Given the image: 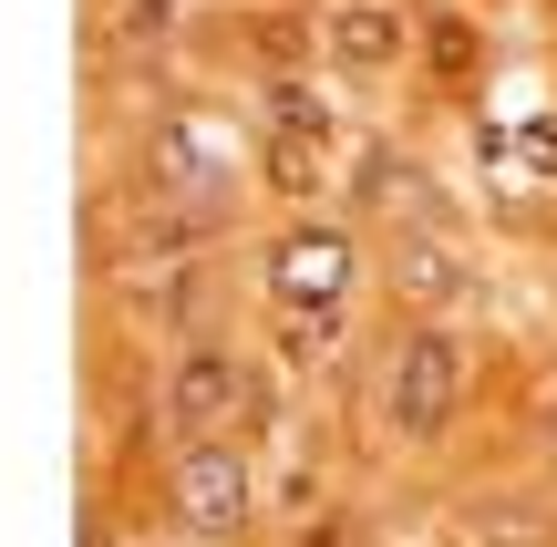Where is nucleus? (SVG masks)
<instances>
[{"mask_svg":"<svg viewBox=\"0 0 557 547\" xmlns=\"http://www.w3.org/2000/svg\"><path fill=\"white\" fill-rule=\"evenodd\" d=\"M320 176H331V145L320 135H269V186L278 197H320Z\"/></svg>","mask_w":557,"mask_h":547,"instance_id":"nucleus-8","label":"nucleus"},{"mask_svg":"<svg viewBox=\"0 0 557 547\" xmlns=\"http://www.w3.org/2000/svg\"><path fill=\"white\" fill-rule=\"evenodd\" d=\"M176 11H186V0H124L114 32H124V41H156V32H176Z\"/></svg>","mask_w":557,"mask_h":547,"instance_id":"nucleus-10","label":"nucleus"},{"mask_svg":"<svg viewBox=\"0 0 557 547\" xmlns=\"http://www.w3.org/2000/svg\"><path fill=\"white\" fill-rule=\"evenodd\" d=\"M423 62H434L444 83H465V73H475V21H465V11H434V21H423Z\"/></svg>","mask_w":557,"mask_h":547,"instance_id":"nucleus-9","label":"nucleus"},{"mask_svg":"<svg viewBox=\"0 0 557 547\" xmlns=\"http://www.w3.org/2000/svg\"><path fill=\"white\" fill-rule=\"evenodd\" d=\"M455 403H465V341L444 321H413L393 351H382V434L434 445V434L455 424Z\"/></svg>","mask_w":557,"mask_h":547,"instance_id":"nucleus-1","label":"nucleus"},{"mask_svg":"<svg viewBox=\"0 0 557 547\" xmlns=\"http://www.w3.org/2000/svg\"><path fill=\"white\" fill-rule=\"evenodd\" d=\"M238 393H248V362L227 341H186L176 351V372H165V424L197 445V434H218L227 413H238Z\"/></svg>","mask_w":557,"mask_h":547,"instance_id":"nucleus-4","label":"nucleus"},{"mask_svg":"<svg viewBox=\"0 0 557 547\" xmlns=\"http://www.w3.org/2000/svg\"><path fill=\"white\" fill-rule=\"evenodd\" d=\"M176 507L197 537H238L248 527V455L227 445V434H197V445L176 455Z\"/></svg>","mask_w":557,"mask_h":547,"instance_id":"nucleus-3","label":"nucleus"},{"mask_svg":"<svg viewBox=\"0 0 557 547\" xmlns=\"http://www.w3.org/2000/svg\"><path fill=\"white\" fill-rule=\"evenodd\" d=\"M269 135H320L331 145L341 135V114H331V94H320V83H299V73H269Z\"/></svg>","mask_w":557,"mask_h":547,"instance_id":"nucleus-7","label":"nucleus"},{"mask_svg":"<svg viewBox=\"0 0 557 547\" xmlns=\"http://www.w3.org/2000/svg\"><path fill=\"white\" fill-rule=\"evenodd\" d=\"M320 52H331L351 83H382V73H403V52H413V21H403L393 0H331V11H320Z\"/></svg>","mask_w":557,"mask_h":547,"instance_id":"nucleus-5","label":"nucleus"},{"mask_svg":"<svg viewBox=\"0 0 557 547\" xmlns=\"http://www.w3.org/2000/svg\"><path fill=\"white\" fill-rule=\"evenodd\" d=\"M393 289L423 310V321H434V310H465V300H475V269H465L455 248L434 238V227H413V238L393 248Z\"/></svg>","mask_w":557,"mask_h":547,"instance_id":"nucleus-6","label":"nucleus"},{"mask_svg":"<svg viewBox=\"0 0 557 547\" xmlns=\"http://www.w3.org/2000/svg\"><path fill=\"white\" fill-rule=\"evenodd\" d=\"M361 279V248L341 217H289L269 248V310L278 321H341V300H351Z\"/></svg>","mask_w":557,"mask_h":547,"instance_id":"nucleus-2","label":"nucleus"},{"mask_svg":"<svg viewBox=\"0 0 557 547\" xmlns=\"http://www.w3.org/2000/svg\"><path fill=\"white\" fill-rule=\"evenodd\" d=\"M299 547H341V527H331V517H320V527H310V537H299Z\"/></svg>","mask_w":557,"mask_h":547,"instance_id":"nucleus-11","label":"nucleus"}]
</instances>
